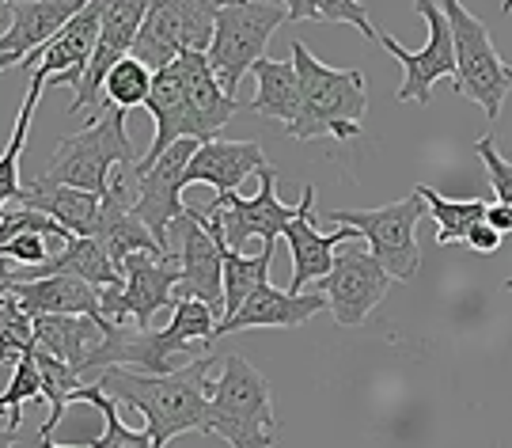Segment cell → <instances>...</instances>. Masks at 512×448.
I'll list each match as a JSON object with an SVG mask.
<instances>
[{
	"label": "cell",
	"mask_w": 512,
	"mask_h": 448,
	"mask_svg": "<svg viewBox=\"0 0 512 448\" xmlns=\"http://www.w3.org/2000/svg\"><path fill=\"white\" fill-rule=\"evenodd\" d=\"M213 361L217 357L209 354L171 376H148L118 365V369H107L95 384L114 403H126L141 414L152 445L164 448L179 433L205 430V411H209V395H213V380H209Z\"/></svg>",
	"instance_id": "obj_1"
},
{
	"label": "cell",
	"mask_w": 512,
	"mask_h": 448,
	"mask_svg": "<svg viewBox=\"0 0 512 448\" xmlns=\"http://www.w3.org/2000/svg\"><path fill=\"white\" fill-rule=\"evenodd\" d=\"M293 65L300 76L304 107L300 118L289 126L293 141H315V137H334V141H353L368 114V80L361 69H330L311 50L293 38Z\"/></svg>",
	"instance_id": "obj_2"
},
{
	"label": "cell",
	"mask_w": 512,
	"mask_h": 448,
	"mask_svg": "<svg viewBox=\"0 0 512 448\" xmlns=\"http://www.w3.org/2000/svg\"><path fill=\"white\" fill-rule=\"evenodd\" d=\"M118 168H137V160H133V145H129L126 114L103 103L99 114L88 118L84 130L57 141L54 160L38 179L54 183V187L84 190L95 198H110L114 194L110 171L118 175Z\"/></svg>",
	"instance_id": "obj_3"
},
{
	"label": "cell",
	"mask_w": 512,
	"mask_h": 448,
	"mask_svg": "<svg viewBox=\"0 0 512 448\" xmlns=\"http://www.w3.org/2000/svg\"><path fill=\"white\" fill-rule=\"evenodd\" d=\"M202 433H217L232 448H270L277 441L270 380L247 357L228 354L220 361Z\"/></svg>",
	"instance_id": "obj_4"
},
{
	"label": "cell",
	"mask_w": 512,
	"mask_h": 448,
	"mask_svg": "<svg viewBox=\"0 0 512 448\" xmlns=\"http://www.w3.org/2000/svg\"><path fill=\"white\" fill-rule=\"evenodd\" d=\"M281 23H289V4L281 0H236V4H220L217 35L209 46V65L217 73L220 88L236 95L239 80L251 76L266 42L274 38Z\"/></svg>",
	"instance_id": "obj_5"
},
{
	"label": "cell",
	"mask_w": 512,
	"mask_h": 448,
	"mask_svg": "<svg viewBox=\"0 0 512 448\" xmlns=\"http://www.w3.org/2000/svg\"><path fill=\"white\" fill-rule=\"evenodd\" d=\"M217 16V0H156L129 57H137L156 76L171 69L183 54H209Z\"/></svg>",
	"instance_id": "obj_6"
},
{
	"label": "cell",
	"mask_w": 512,
	"mask_h": 448,
	"mask_svg": "<svg viewBox=\"0 0 512 448\" xmlns=\"http://www.w3.org/2000/svg\"><path fill=\"white\" fill-rule=\"evenodd\" d=\"M440 8L448 16L452 42H456V80H452V88L467 99H475L486 111V118L497 122L501 107H505V95L512 92V65L501 61V54L494 50V38L486 31V23L471 16L459 0H448Z\"/></svg>",
	"instance_id": "obj_7"
},
{
	"label": "cell",
	"mask_w": 512,
	"mask_h": 448,
	"mask_svg": "<svg viewBox=\"0 0 512 448\" xmlns=\"http://www.w3.org/2000/svg\"><path fill=\"white\" fill-rule=\"evenodd\" d=\"M421 213H429L425 198L418 190H410L403 202H391L380 209H334L327 213L334 224L357 228V236H365L372 247V259L384 266L395 281H410L421 270V247H418V228Z\"/></svg>",
	"instance_id": "obj_8"
},
{
	"label": "cell",
	"mask_w": 512,
	"mask_h": 448,
	"mask_svg": "<svg viewBox=\"0 0 512 448\" xmlns=\"http://www.w3.org/2000/svg\"><path fill=\"white\" fill-rule=\"evenodd\" d=\"M122 289H103L99 304H103V319L122 327L133 319L137 331H152V319L160 308L175 312V285L183 278L179 255H129L122 262Z\"/></svg>",
	"instance_id": "obj_9"
},
{
	"label": "cell",
	"mask_w": 512,
	"mask_h": 448,
	"mask_svg": "<svg viewBox=\"0 0 512 448\" xmlns=\"http://www.w3.org/2000/svg\"><path fill=\"white\" fill-rule=\"evenodd\" d=\"M175 240H179V266L183 278L175 285V304L179 300H202L213 312L224 316V259H220V224L205 217V209H186L175 221Z\"/></svg>",
	"instance_id": "obj_10"
},
{
	"label": "cell",
	"mask_w": 512,
	"mask_h": 448,
	"mask_svg": "<svg viewBox=\"0 0 512 448\" xmlns=\"http://www.w3.org/2000/svg\"><path fill=\"white\" fill-rule=\"evenodd\" d=\"M198 149H202L198 141H179L175 149L164 152V156L156 160V168L133 179L137 190H133L129 209L137 213V221L145 224L148 232H152V240L160 243L167 255H171V228H175V221L186 213V206H183L186 168H190V160H194Z\"/></svg>",
	"instance_id": "obj_11"
},
{
	"label": "cell",
	"mask_w": 512,
	"mask_h": 448,
	"mask_svg": "<svg viewBox=\"0 0 512 448\" xmlns=\"http://www.w3.org/2000/svg\"><path fill=\"white\" fill-rule=\"evenodd\" d=\"M148 8L152 4H145V0H107V8H103V31H99V42H95V54L88 61V69H84L80 84L73 88L69 114H80V111L99 114V107H103V99H99L103 84L114 73V65L133 54V42H137L141 27H145Z\"/></svg>",
	"instance_id": "obj_12"
},
{
	"label": "cell",
	"mask_w": 512,
	"mask_h": 448,
	"mask_svg": "<svg viewBox=\"0 0 512 448\" xmlns=\"http://www.w3.org/2000/svg\"><path fill=\"white\" fill-rule=\"evenodd\" d=\"M418 12L429 23V42L421 46L418 54L406 50L395 35L380 31V46H384L391 57L403 61V84H399V103H429L433 99V84L444 80V76H456V42H452V27H448V16L444 8L433 4V0H421Z\"/></svg>",
	"instance_id": "obj_13"
},
{
	"label": "cell",
	"mask_w": 512,
	"mask_h": 448,
	"mask_svg": "<svg viewBox=\"0 0 512 448\" xmlns=\"http://www.w3.org/2000/svg\"><path fill=\"white\" fill-rule=\"evenodd\" d=\"M224 232V243L243 255V243L262 240V247H277V240L285 236V228L296 221V206H285L277 198V171L274 164L258 171V194L255 198H232V206H209L205 209Z\"/></svg>",
	"instance_id": "obj_14"
},
{
	"label": "cell",
	"mask_w": 512,
	"mask_h": 448,
	"mask_svg": "<svg viewBox=\"0 0 512 448\" xmlns=\"http://www.w3.org/2000/svg\"><path fill=\"white\" fill-rule=\"evenodd\" d=\"M391 285L395 278L372 259V251H353L334 259V270L319 281V293L327 297V308L338 327H361L368 312L387 300Z\"/></svg>",
	"instance_id": "obj_15"
},
{
	"label": "cell",
	"mask_w": 512,
	"mask_h": 448,
	"mask_svg": "<svg viewBox=\"0 0 512 448\" xmlns=\"http://www.w3.org/2000/svg\"><path fill=\"white\" fill-rule=\"evenodd\" d=\"M103 8H107V0H88L84 12L54 42H46L42 50H35V54L27 57L19 69H27L31 80H42V84H50V76H54V84L76 88L95 54L99 31H103Z\"/></svg>",
	"instance_id": "obj_16"
},
{
	"label": "cell",
	"mask_w": 512,
	"mask_h": 448,
	"mask_svg": "<svg viewBox=\"0 0 512 448\" xmlns=\"http://www.w3.org/2000/svg\"><path fill=\"white\" fill-rule=\"evenodd\" d=\"M357 236V228L338 224L334 232H319L315 224V187H304V198L296 202V221L285 228V240L293 251V281L289 293H304L308 281H323L334 270V247Z\"/></svg>",
	"instance_id": "obj_17"
},
{
	"label": "cell",
	"mask_w": 512,
	"mask_h": 448,
	"mask_svg": "<svg viewBox=\"0 0 512 448\" xmlns=\"http://www.w3.org/2000/svg\"><path fill=\"white\" fill-rule=\"evenodd\" d=\"M262 168H270L266 152L258 141H209L194 152L190 168H186V187L190 183H209L217 190V202L213 206L224 209L232 206L236 190L243 187L247 175H258Z\"/></svg>",
	"instance_id": "obj_18"
},
{
	"label": "cell",
	"mask_w": 512,
	"mask_h": 448,
	"mask_svg": "<svg viewBox=\"0 0 512 448\" xmlns=\"http://www.w3.org/2000/svg\"><path fill=\"white\" fill-rule=\"evenodd\" d=\"M327 308L323 293H289L277 285H258L255 293L247 297V304L239 308L232 319H220L217 338L232 335V331H251V327H300L311 316H319Z\"/></svg>",
	"instance_id": "obj_19"
},
{
	"label": "cell",
	"mask_w": 512,
	"mask_h": 448,
	"mask_svg": "<svg viewBox=\"0 0 512 448\" xmlns=\"http://www.w3.org/2000/svg\"><path fill=\"white\" fill-rule=\"evenodd\" d=\"M80 12L84 0H12V31L0 38V57L12 54L27 61L46 42H54Z\"/></svg>",
	"instance_id": "obj_20"
},
{
	"label": "cell",
	"mask_w": 512,
	"mask_h": 448,
	"mask_svg": "<svg viewBox=\"0 0 512 448\" xmlns=\"http://www.w3.org/2000/svg\"><path fill=\"white\" fill-rule=\"evenodd\" d=\"M175 73L183 80L186 103H190V111H194L198 126L205 130V137H209V141H220V130H224L239 111H247V103H239L236 95H228L220 88L217 73H213V65H209L205 54H183L175 61Z\"/></svg>",
	"instance_id": "obj_21"
},
{
	"label": "cell",
	"mask_w": 512,
	"mask_h": 448,
	"mask_svg": "<svg viewBox=\"0 0 512 448\" xmlns=\"http://www.w3.org/2000/svg\"><path fill=\"white\" fill-rule=\"evenodd\" d=\"M99 293H103V289H95V285H88V281H80V278H42V281L16 285V289H12L16 304L31 319L35 316H84V319H92V323H99L103 331H110L114 323L103 319Z\"/></svg>",
	"instance_id": "obj_22"
},
{
	"label": "cell",
	"mask_w": 512,
	"mask_h": 448,
	"mask_svg": "<svg viewBox=\"0 0 512 448\" xmlns=\"http://www.w3.org/2000/svg\"><path fill=\"white\" fill-rule=\"evenodd\" d=\"M23 209L46 213V217L61 224L65 232H73V236H80V240H92L95 224H99V209H103V198L84 194V190H73V187H54V183L35 179V183H27Z\"/></svg>",
	"instance_id": "obj_23"
},
{
	"label": "cell",
	"mask_w": 512,
	"mask_h": 448,
	"mask_svg": "<svg viewBox=\"0 0 512 448\" xmlns=\"http://www.w3.org/2000/svg\"><path fill=\"white\" fill-rule=\"evenodd\" d=\"M103 251L110 255V262L122 270V262L129 255H167L160 243L152 240L145 224L137 221V213L129 209V202L122 194H110L103 198V209H99V224H95V236H92Z\"/></svg>",
	"instance_id": "obj_24"
},
{
	"label": "cell",
	"mask_w": 512,
	"mask_h": 448,
	"mask_svg": "<svg viewBox=\"0 0 512 448\" xmlns=\"http://www.w3.org/2000/svg\"><path fill=\"white\" fill-rule=\"evenodd\" d=\"M251 80H255V99H247V111L277 118L289 130L296 118H300V107H304V92H300V76H296L293 57L289 61L262 57L255 69H251Z\"/></svg>",
	"instance_id": "obj_25"
},
{
	"label": "cell",
	"mask_w": 512,
	"mask_h": 448,
	"mask_svg": "<svg viewBox=\"0 0 512 448\" xmlns=\"http://www.w3.org/2000/svg\"><path fill=\"white\" fill-rule=\"evenodd\" d=\"M103 338H107V331L84 316H35V346L54 354L57 361L73 365L76 373L84 369L88 354Z\"/></svg>",
	"instance_id": "obj_26"
},
{
	"label": "cell",
	"mask_w": 512,
	"mask_h": 448,
	"mask_svg": "<svg viewBox=\"0 0 512 448\" xmlns=\"http://www.w3.org/2000/svg\"><path fill=\"white\" fill-rule=\"evenodd\" d=\"M205 217H209V213H205ZM220 236H224V232H220ZM274 251L277 247H262V255L247 259V255H239V251H232L228 243L220 240V259H224V316L220 319L236 316L258 285H266V281H270V262H274Z\"/></svg>",
	"instance_id": "obj_27"
},
{
	"label": "cell",
	"mask_w": 512,
	"mask_h": 448,
	"mask_svg": "<svg viewBox=\"0 0 512 448\" xmlns=\"http://www.w3.org/2000/svg\"><path fill=\"white\" fill-rule=\"evenodd\" d=\"M42 92H46V84H42V80H31L27 99H23V107H19V114H16V130H12L8 145L0 152V213L8 209V202H19V206H23L27 183L19 179V156L27 149V133H31L35 107H38V99H42Z\"/></svg>",
	"instance_id": "obj_28"
},
{
	"label": "cell",
	"mask_w": 512,
	"mask_h": 448,
	"mask_svg": "<svg viewBox=\"0 0 512 448\" xmlns=\"http://www.w3.org/2000/svg\"><path fill=\"white\" fill-rule=\"evenodd\" d=\"M418 194L425 198V206H429V217L437 221L440 247L467 243V236L486 221V209H490V202H482V198H459V202H452V198L437 194L433 187H418Z\"/></svg>",
	"instance_id": "obj_29"
},
{
	"label": "cell",
	"mask_w": 512,
	"mask_h": 448,
	"mask_svg": "<svg viewBox=\"0 0 512 448\" xmlns=\"http://www.w3.org/2000/svg\"><path fill=\"white\" fill-rule=\"evenodd\" d=\"M35 361H38V376H42V395H46V403H50V414H46V422H42V430H38V441H50V433H54L57 422L65 418L76 392L84 388V376L76 373L73 365L57 361L54 354L38 350V346H35Z\"/></svg>",
	"instance_id": "obj_30"
},
{
	"label": "cell",
	"mask_w": 512,
	"mask_h": 448,
	"mask_svg": "<svg viewBox=\"0 0 512 448\" xmlns=\"http://www.w3.org/2000/svg\"><path fill=\"white\" fill-rule=\"evenodd\" d=\"M73 403H88V407L103 414V433L92 441V448H156L148 430H129L126 422H122V414H118V403L99 384H84Z\"/></svg>",
	"instance_id": "obj_31"
},
{
	"label": "cell",
	"mask_w": 512,
	"mask_h": 448,
	"mask_svg": "<svg viewBox=\"0 0 512 448\" xmlns=\"http://www.w3.org/2000/svg\"><path fill=\"white\" fill-rule=\"evenodd\" d=\"M148 95H152V73L137 57H126L114 65V73L103 84V103L114 111L129 114L133 107H148Z\"/></svg>",
	"instance_id": "obj_32"
},
{
	"label": "cell",
	"mask_w": 512,
	"mask_h": 448,
	"mask_svg": "<svg viewBox=\"0 0 512 448\" xmlns=\"http://www.w3.org/2000/svg\"><path fill=\"white\" fill-rule=\"evenodd\" d=\"M289 19H311V23H349L357 27L368 42H380V31L368 19V4L357 0H293L289 4Z\"/></svg>",
	"instance_id": "obj_33"
},
{
	"label": "cell",
	"mask_w": 512,
	"mask_h": 448,
	"mask_svg": "<svg viewBox=\"0 0 512 448\" xmlns=\"http://www.w3.org/2000/svg\"><path fill=\"white\" fill-rule=\"evenodd\" d=\"M35 399H42V376H38V361L31 350L12 365V380L0 395V414L8 411V430L16 433L19 418H23V403H35Z\"/></svg>",
	"instance_id": "obj_34"
},
{
	"label": "cell",
	"mask_w": 512,
	"mask_h": 448,
	"mask_svg": "<svg viewBox=\"0 0 512 448\" xmlns=\"http://www.w3.org/2000/svg\"><path fill=\"white\" fill-rule=\"evenodd\" d=\"M35 350V319L27 316L16 304V297L8 304H0V365L12 361L16 365L23 354Z\"/></svg>",
	"instance_id": "obj_35"
},
{
	"label": "cell",
	"mask_w": 512,
	"mask_h": 448,
	"mask_svg": "<svg viewBox=\"0 0 512 448\" xmlns=\"http://www.w3.org/2000/svg\"><path fill=\"white\" fill-rule=\"evenodd\" d=\"M478 160L486 164V175H490V187L497 194V206H509L512 209V164L497 152L494 137H478L475 141Z\"/></svg>",
	"instance_id": "obj_36"
},
{
	"label": "cell",
	"mask_w": 512,
	"mask_h": 448,
	"mask_svg": "<svg viewBox=\"0 0 512 448\" xmlns=\"http://www.w3.org/2000/svg\"><path fill=\"white\" fill-rule=\"evenodd\" d=\"M501 240H505V236H501V232H494L490 224L482 221L475 232L467 236V247H471V251H478V255H494L497 247H501Z\"/></svg>",
	"instance_id": "obj_37"
},
{
	"label": "cell",
	"mask_w": 512,
	"mask_h": 448,
	"mask_svg": "<svg viewBox=\"0 0 512 448\" xmlns=\"http://www.w3.org/2000/svg\"><path fill=\"white\" fill-rule=\"evenodd\" d=\"M486 224H490V228H494V232H501V236H505V232H512V209L509 206H490L486 209Z\"/></svg>",
	"instance_id": "obj_38"
},
{
	"label": "cell",
	"mask_w": 512,
	"mask_h": 448,
	"mask_svg": "<svg viewBox=\"0 0 512 448\" xmlns=\"http://www.w3.org/2000/svg\"><path fill=\"white\" fill-rule=\"evenodd\" d=\"M12 31V0H0V38Z\"/></svg>",
	"instance_id": "obj_39"
},
{
	"label": "cell",
	"mask_w": 512,
	"mask_h": 448,
	"mask_svg": "<svg viewBox=\"0 0 512 448\" xmlns=\"http://www.w3.org/2000/svg\"><path fill=\"white\" fill-rule=\"evenodd\" d=\"M16 441H19L16 433L8 430V426H0V448H12V445H16Z\"/></svg>",
	"instance_id": "obj_40"
},
{
	"label": "cell",
	"mask_w": 512,
	"mask_h": 448,
	"mask_svg": "<svg viewBox=\"0 0 512 448\" xmlns=\"http://www.w3.org/2000/svg\"><path fill=\"white\" fill-rule=\"evenodd\" d=\"M19 65H23V61H19V57H12V54L0 57V73H8V69H19Z\"/></svg>",
	"instance_id": "obj_41"
},
{
	"label": "cell",
	"mask_w": 512,
	"mask_h": 448,
	"mask_svg": "<svg viewBox=\"0 0 512 448\" xmlns=\"http://www.w3.org/2000/svg\"><path fill=\"white\" fill-rule=\"evenodd\" d=\"M38 448H73V445H54V441H38ZM92 448V445H88Z\"/></svg>",
	"instance_id": "obj_42"
}]
</instances>
